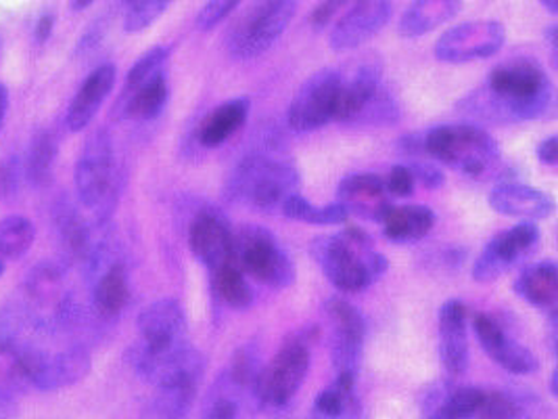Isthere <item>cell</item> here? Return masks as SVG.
I'll list each match as a JSON object with an SVG mask.
<instances>
[{
	"instance_id": "obj_5",
	"label": "cell",
	"mask_w": 558,
	"mask_h": 419,
	"mask_svg": "<svg viewBox=\"0 0 558 419\" xmlns=\"http://www.w3.org/2000/svg\"><path fill=\"white\" fill-rule=\"evenodd\" d=\"M318 340L316 327H304L280 344L275 359L257 371L255 398L270 407H284L304 384L312 366V346Z\"/></svg>"
},
{
	"instance_id": "obj_54",
	"label": "cell",
	"mask_w": 558,
	"mask_h": 419,
	"mask_svg": "<svg viewBox=\"0 0 558 419\" xmlns=\"http://www.w3.org/2000/svg\"><path fill=\"white\" fill-rule=\"evenodd\" d=\"M542 7H548V11H550V13H555V15L558 13V2H548V0H544V2H542Z\"/></svg>"
},
{
	"instance_id": "obj_24",
	"label": "cell",
	"mask_w": 558,
	"mask_h": 419,
	"mask_svg": "<svg viewBox=\"0 0 558 419\" xmlns=\"http://www.w3.org/2000/svg\"><path fill=\"white\" fill-rule=\"evenodd\" d=\"M252 101L247 97L230 99L227 104L214 107L202 124L197 127V141L205 149H216L229 143L230 139L241 131L250 118Z\"/></svg>"
},
{
	"instance_id": "obj_12",
	"label": "cell",
	"mask_w": 558,
	"mask_h": 419,
	"mask_svg": "<svg viewBox=\"0 0 558 419\" xmlns=\"http://www.w3.org/2000/svg\"><path fill=\"white\" fill-rule=\"evenodd\" d=\"M325 311L332 323V367L337 375H354L357 378L362 348L366 338V321L362 313L343 298H330Z\"/></svg>"
},
{
	"instance_id": "obj_35",
	"label": "cell",
	"mask_w": 558,
	"mask_h": 419,
	"mask_svg": "<svg viewBox=\"0 0 558 419\" xmlns=\"http://www.w3.org/2000/svg\"><path fill=\"white\" fill-rule=\"evenodd\" d=\"M211 286L216 296L232 309H247L254 304V289L234 264L214 271Z\"/></svg>"
},
{
	"instance_id": "obj_28",
	"label": "cell",
	"mask_w": 558,
	"mask_h": 419,
	"mask_svg": "<svg viewBox=\"0 0 558 419\" xmlns=\"http://www.w3.org/2000/svg\"><path fill=\"white\" fill-rule=\"evenodd\" d=\"M381 225L389 241L410 243L432 234L435 214L427 206H391L385 212Z\"/></svg>"
},
{
	"instance_id": "obj_43",
	"label": "cell",
	"mask_w": 558,
	"mask_h": 419,
	"mask_svg": "<svg viewBox=\"0 0 558 419\" xmlns=\"http://www.w3.org/2000/svg\"><path fill=\"white\" fill-rule=\"evenodd\" d=\"M408 170L412 172L414 181H421L427 189H439V187H444V183H446L444 172L429 159H423V157L412 159Z\"/></svg>"
},
{
	"instance_id": "obj_37",
	"label": "cell",
	"mask_w": 558,
	"mask_h": 419,
	"mask_svg": "<svg viewBox=\"0 0 558 419\" xmlns=\"http://www.w3.org/2000/svg\"><path fill=\"white\" fill-rule=\"evenodd\" d=\"M57 225H59V234H61V241L68 250L70 256L74 259H88L90 250H93V241H90V231L88 225L80 218L74 208H61L57 212Z\"/></svg>"
},
{
	"instance_id": "obj_49",
	"label": "cell",
	"mask_w": 558,
	"mask_h": 419,
	"mask_svg": "<svg viewBox=\"0 0 558 419\" xmlns=\"http://www.w3.org/2000/svg\"><path fill=\"white\" fill-rule=\"evenodd\" d=\"M52 27H54V17H52L51 13L40 15V20L36 22V27H34L36 40L38 43H47L51 38Z\"/></svg>"
},
{
	"instance_id": "obj_15",
	"label": "cell",
	"mask_w": 558,
	"mask_h": 419,
	"mask_svg": "<svg viewBox=\"0 0 558 419\" xmlns=\"http://www.w3.org/2000/svg\"><path fill=\"white\" fill-rule=\"evenodd\" d=\"M189 246L193 254L214 273L227 264H232L234 231L222 212L204 208L197 212L189 227Z\"/></svg>"
},
{
	"instance_id": "obj_31",
	"label": "cell",
	"mask_w": 558,
	"mask_h": 419,
	"mask_svg": "<svg viewBox=\"0 0 558 419\" xmlns=\"http://www.w3.org/2000/svg\"><path fill=\"white\" fill-rule=\"evenodd\" d=\"M95 309L105 319H113L122 313L130 302V279L122 262H113L102 271L95 284Z\"/></svg>"
},
{
	"instance_id": "obj_26",
	"label": "cell",
	"mask_w": 558,
	"mask_h": 419,
	"mask_svg": "<svg viewBox=\"0 0 558 419\" xmlns=\"http://www.w3.org/2000/svg\"><path fill=\"white\" fill-rule=\"evenodd\" d=\"M514 291L535 309L555 311L558 300V268L553 261L537 262L514 282Z\"/></svg>"
},
{
	"instance_id": "obj_13",
	"label": "cell",
	"mask_w": 558,
	"mask_h": 419,
	"mask_svg": "<svg viewBox=\"0 0 558 419\" xmlns=\"http://www.w3.org/2000/svg\"><path fill=\"white\" fill-rule=\"evenodd\" d=\"M186 314L174 298H161L151 302L138 314V348L149 355H163L177 350L186 342Z\"/></svg>"
},
{
	"instance_id": "obj_33",
	"label": "cell",
	"mask_w": 558,
	"mask_h": 419,
	"mask_svg": "<svg viewBox=\"0 0 558 419\" xmlns=\"http://www.w3.org/2000/svg\"><path fill=\"white\" fill-rule=\"evenodd\" d=\"M483 388L460 386L433 396L429 419H475L482 405Z\"/></svg>"
},
{
	"instance_id": "obj_22",
	"label": "cell",
	"mask_w": 558,
	"mask_h": 419,
	"mask_svg": "<svg viewBox=\"0 0 558 419\" xmlns=\"http://www.w3.org/2000/svg\"><path fill=\"white\" fill-rule=\"evenodd\" d=\"M116 79H118V72L113 63H102L86 76L82 86L77 88L76 97L68 107V113H65L68 131H84L95 120L102 101L113 91Z\"/></svg>"
},
{
	"instance_id": "obj_42",
	"label": "cell",
	"mask_w": 558,
	"mask_h": 419,
	"mask_svg": "<svg viewBox=\"0 0 558 419\" xmlns=\"http://www.w3.org/2000/svg\"><path fill=\"white\" fill-rule=\"evenodd\" d=\"M236 7H239L236 0H214V2H207L204 9L199 11V15H197V29H202V32L214 29L222 20H227Z\"/></svg>"
},
{
	"instance_id": "obj_30",
	"label": "cell",
	"mask_w": 558,
	"mask_h": 419,
	"mask_svg": "<svg viewBox=\"0 0 558 419\" xmlns=\"http://www.w3.org/2000/svg\"><path fill=\"white\" fill-rule=\"evenodd\" d=\"M354 375H337L329 388L316 396L310 419H360Z\"/></svg>"
},
{
	"instance_id": "obj_2",
	"label": "cell",
	"mask_w": 558,
	"mask_h": 419,
	"mask_svg": "<svg viewBox=\"0 0 558 419\" xmlns=\"http://www.w3.org/2000/svg\"><path fill=\"white\" fill-rule=\"evenodd\" d=\"M312 254L330 284L345 294L368 288L389 268L387 259L373 248V239L360 227L318 237L312 246Z\"/></svg>"
},
{
	"instance_id": "obj_17",
	"label": "cell",
	"mask_w": 558,
	"mask_h": 419,
	"mask_svg": "<svg viewBox=\"0 0 558 419\" xmlns=\"http://www.w3.org/2000/svg\"><path fill=\"white\" fill-rule=\"evenodd\" d=\"M473 325H475L477 338L482 342L483 350L498 366L505 367L507 371L517 375H530L539 369V361L535 359L532 350L512 340L494 316L477 313L473 316Z\"/></svg>"
},
{
	"instance_id": "obj_11",
	"label": "cell",
	"mask_w": 558,
	"mask_h": 419,
	"mask_svg": "<svg viewBox=\"0 0 558 419\" xmlns=\"http://www.w3.org/2000/svg\"><path fill=\"white\" fill-rule=\"evenodd\" d=\"M507 29L496 20H475L450 27L435 43V57L444 63H469L494 57L505 47Z\"/></svg>"
},
{
	"instance_id": "obj_8",
	"label": "cell",
	"mask_w": 558,
	"mask_h": 419,
	"mask_svg": "<svg viewBox=\"0 0 558 419\" xmlns=\"http://www.w3.org/2000/svg\"><path fill=\"white\" fill-rule=\"evenodd\" d=\"M76 189L80 202L88 210L107 212L118 195V161L113 141L97 131L84 145L76 164Z\"/></svg>"
},
{
	"instance_id": "obj_36",
	"label": "cell",
	"mask_w": 558,
	"mask_h": 419,
	"mask_svg": "<svg viewBox=\"0 0 558 419\" xmlns=\"http://www.w3.org/2000/svg\"><path fill=\"white\" fill-rule=\"evenodd\" d=\"M280 212L284 218L300 220V223H310V225H341L348 220V210L341 204H329V206H314L307 202L300 193L291 195L282 206Z\"/></svg>"
},
{
	"instance_id": "obj_20",
	"label": "cell",
	"mask_w": 558,
	"mask_h": 419,
	"mask_svg": "<svg viewBox=\"0 0 558 419\" xmlns=\"http://www.w3.org/2000/svg\"><path fill=\"white\" fill-rule=\"evenodd\" d=\"M489 206L502 216L523 218L525 223L544 220L553 216L557 208L555 200L548 193L530 184L512 183V181H502L492 189Z\"/></svg>"
},
{
	"instance_id": "obj_7",
	"label": "cell",
	"mask_w": 558,
	"mask_h": 419,
	"mask_svg": "<svg viewBox=\"0 0 558 419\" xmlns=\"http://www.w3.org/2000/svg\"><path fill=\"white\" fill-rule=\"evenodd\" d=\"M298 2L266 0L252 4L232 26L229 51L234 59H255L268 51L295 17Z\"/></svg>"
},
{
	"instance_id": "obj_25",
	"label": "cell",
	"mask_w": 558,
	"mask_h": 419,
	"mask_svg": "<svg viewBox=\"0 0 558 419\" xmlns=\"http://www.w3.org/2000/svg\"><path fill=\"white\" fill-rule=\"evenodd\" d=\"M170 88L166 74L147 80L134 88H124L116 111L130 120H153L157 118L168 104Z\"/></svg>"
},
{
	"instance_id": "obj_48",
	"label": "cell",
	"mask_w": 558,
	"mask_h": 419,
	"mask_svg": "<svg viewBox=\"0 0 558 419\" xmlns=\"http://www.w3.org/2000/svg\"><path fill=\"white\" fill-rule=\"evenodd\" d=\"M0 419H20V405L15 396L0 393Z\"/></svg>"
},
{
	"instance_id": "obj_56",
	"label": "cell",
	"mask_w": 558,
	"mask_h": 419,
	"mask_svg": "<svg viewBox=\"0 0 558 419\" xmlns=\"http://www.w3.org/2000/svg\"><path fill=\"white\" fill-rule=\"evenodd\" d=\"M0 49H2V36H0Z\"/></svg>"
},
{
	"instance_id": "obj_27",
	"label": "cell",
	"mask_w": 558,
	"mask_h": 419,
	"mask_svg": "<svg viewBox=\"0 0 558 419\" xmlns=\"http://www.w3.org/2000/svg\"><path fill=\"white\" fill-rule=\"evenodd\" d=\"M462 4L454 0H418L404 11L398 32L402 38H418L454 20Z\"/></svg>"
},
{
	"instance_id": "obj_45",
	"label": "cell",
	"mask_w": 558,
	"mask_h": 419,
	"mask_svg": "<svg viewBox=\"0 0 558 419\" xmlns=\"http://www.w3.org/2000/svg\"><path fill=\"white\" fill-rule=\"evenodd\" d=\"M383 181H385V191L389 195H396V197L412 195L414 184H416L412 172L408 170V166H393L391 172L387 175V179H383Z\"/></svg>"
},
{
	"instance_id": "obj_46",
	"label": "cell",
	"mask_w": 558,
	"mask_h": 419,
	"mask_svg": "<svg viewBox=\"0 0 558 419\" xmlns=\"http://www.w3.org/2000/svg\"><path fill=\"white\" fill-rule=\"evenodd\" d=\"M345 2L341 0H332V2H323V4H318L316 9H314V13L310 15V24L314 29H323L325 26H329L330 20H332V15L343 7Z\"/></svg>"
},
{
	"instance_id": "obj_40",
	"label": "cell",
	"mask_w": 558,
	"mask_h": 419,
	"mask_svg": "<svg viewBox=\"0 0 558 419\" xmlns=\"http://www.w3.org/2000/svg\"><path fill=\"white\" fill-rule=\"evenodd\" d=\"M168 7H170V2H166V0H136V2H130L126 15H124V29L128 34H136V32L147 29L168 11Z\"/></svg>"
},
{
	"instance_id": "obj_23",
	"label": "cell",
	"mask_w": 558,
	"mask_h": 419,
	"mask_svg": "<svg viewBox=\"0 0 558 419\" xmlns=\"http://www.w3.org/2000/svg\"><path fill=\"white\" fill-rule=\"evenodd\" d=\"M43 350L29 342L0 338V393L32 391V373Z\"/></svg>"
},
{
	"instance_id": "obj_19",
	"label": "cell",
	"mask_w": 558,
	"mask_h": 419,
	"mask_svg": "<svg viewBox=\"0 0 558 419\" xmlns=\"http://www.w3.org/2000/svg\"><path fill=\"white\" fill-rule=\"evenodd\" d=\"M469 309L462 300H448L439 309V355L452 378L469 369Z\"/></svg>"
},
{
	"instance_id": "obj_29",
	"label": "cell",
	"mask_w": 558,
	"mask_h": 419,
	"mask_svg": "<svg viewBox=\"0 0 558 419\" xmlns=\"http://www.w3.org/2000/svg\"><path fill=\"white\" fill-rule=\"evenodd\" d=\"M63 284V271L54 262H40L34 266L27 275V296L38 307H52L54 316H65L70 311L68 296L61 291Z\"/></svg>"
},
{
	"instance_id": "obj_16",
	"label": "cell",
	"mask_w": 558,
	"mask_h": 419,
	"mask_svg": "<svg viewBox=\"0 0 558 419\" xmlns=\"http://www.w3.org/2000/svg\"><path fill=\"white\" fill-rule=\"evenodd\" d=\"M393 15V4L385 0H364L354 4L330 32V49L335 52L352 51L368 38L379 34Z\"/></svg>"
},
{
	"instance_id": "obj_44",
	"label": "cell",
	"mask_w": 558,
	"mask_h": 419,
	"mask_svg": "<svg viewBox=\"0 0 558 419\" xmlns=\"http://www.w3.org/2000/svg\"><path fill=\"white\" fill-rule=\"evenodd\" d=\"M204 419H241V405L230 394H218L205 407Z\"/></svg>"
},
{
	"instance_id": "obj_9",
	"label": "cell",
	"mask_w": 558,
	"mask_h": 419,
	"mask_svg": "<svg viewBox=\"0 0 558 419\" xmlns=\"http://www.w3.org/2000/svg\"><path fill=\"white\" fill-rule=\"evenodd\" d=\"M343 74L323 70L305 80L287 111V127L293 132H314L335 122Z\"/></svg>"
},
{
	"instance_id": "obj_18",
	"label": "cell",
	"mask_w": 558,
	"mask_h": 419,
	"mask_svg": "<svg viewBox=\"0 0 558 419\" xmlns=\"http://www.w3.org/2000/svg\"><path fill=\"white\" fill-rule=\"evenodd\" d=\"M90 355L84 346H72L57 355H43L32 375V388L54 393L82 382L90 373Z\"/></svg>"
},
{
	"instance_id": "obj_53",
	"label": "cell",
	"mask_w": 558,
	"mask_h": 419,
	"mask_svg": "<svg viewBox=\"0 0 558 419\" xmlns=\"http://www.w3.org/2000/svg\"><path fill=\"white\" fill-rule=\"evenodd\" d=\"M88 7H93V2H90V0H84V2H72V9H74V11H82V9H88Z\"/></svg>"
},
{
	"instance_id": "obj_4",
	"label": "cell",
	"mask_w": 558,
	"mask_h": 419,
	"mask_svg": "<svg viewBox=\"0 0 558 419\" xmlns=\"http://www.w3.org/2000/svg\"><path fill=\"white\" fill-rule=\"evenodd\" d=\"M423 136L427 156L473 179L489 172L500 159L494 136L475 124H444Z\"/></svg>"
},
{
	"instance_id": "obj_52",
	"label": "cell",
	"mask_w": 558,
	"mask_h": 419,
	"mask_svg": "<svg viewBox=\"0 0 558 419\" xmlns=\"http://www.w3.org/2000/svg\"><path fill=\"white\" fill-rule=\"evenodd\" d=\"M557 382L558 373L557 371H553V375H550V393H553V396H558Z\"/></svg>"
},
{
	"instance_id": "obj_50",
	"label": "cell",
	"mask_w": 558,
	"mask_h": 419,
	"mask_svg": "<svg viewBox=\"0 0 558 419\" xmlns=\"http://www.w3.org/2000/svg\"><path fill=\"white\" fill-rule=\"evenodd\" d=\"M7 116H9V88H7V84L0 82V134L4 131Z\"/></svg>"
},
{
	"instance_id": "obj_51",
	"label": "cell",
	"mask_w": 558,
	"mask_h": 419,
	"mask_svg": "<svg viewBox=\"0 0 558 419\" xmlns=\"http://www.w3.org/2000/svg\"><path fill=\"white\" fill-rule=\"evenodd\" d=\"M546 38H548V43H550V47H553V52L557 51V38H558V26L557 24H550V26L546 27Z\"/></svg>"
},
{
	"instance_id": "obj_21",
	"label": "cell",
	"mask_w": 558,
	"mask_h": 419,
	"mask_svg": "<svg viewBox=\"0 0 558 419\" xmlns=\"http://www.w3.org/2000/svg\"><path fill=\"white\" fill-rule=\"evenodd\" d=\"M337 204L348 210V214H357L360 218L375 223H381L385 212L391 208L387 202L385 181L375 172H357L345 177L337 187Z\"/></svg>"
},
{
	"instance_id": "obj_1",
	"label": "cell",
	"mask_w": 558,
	"mask_h": 419,
	"mask_svg": "<svg viewBox=\"0 0 558 419\" xmlns=\"http://www.w3.org/2000/svg\"><path fill=\"white\" fill-rule=\"evenodd\" d=\"M555 101V86L544 68L533 59H517L498 65L485 82L480 104L505 120L544 118Z\"/></svg>"
},
{
	"instance_id": "obj_3",
	"label": "cell",
	"mask_w": 558,
	"mask_h": 419,
	"mask_svg": "<svg viewBox=\"0 0 558 419\" xmlns=\"http://www.w3.org/2000/svg\"><path fill=\"white\" fill-rule=\"evenodd\" d=\"M298 189L300 172L293 164L262 154L245 157L227 184L232 202L257 210L280 208Z\"/></svg>"
},
{
	"instance_id": "obj_47",
	"label": "cell",
	"mask_w": 558,
	"mask_h": 419,
	"mask_svg": "<svg viewBox=\"0 0 558 419\" xmlns=\"http://www.w3.org/2000/svg\"><path fill=\"white\" fill-rule=\"evenodd\" d=\"M537 159L546 166H557L558 164V136L553 134L548 139H544L539 145H537Z\"/></svg>"
},
{
	"instance_id": "obj_34",
	"label": "cell",
	"mask_w": 558,
	"mask_h": 419,
	"mask_svg": "<svg viewBox=\"0 0 558 419\" xmlns=\"http://www.w3.org/2000/svg\"><path fill=\"white\" fill-rule=\"evenodd\" d=\"M36 239V227L26 216H4L0 218V261L22 259Z\"/></svg>"
},
{
	"instance_id": "obj_14",
	"label": "cell",
	"mask_w": 558,
	"mask_h": 419,
	"mask_svg": "<svg viewBox=\"0 0 558 419\" xmlns=\"http://www.w3.org/2000/svg\"><path fill=\"white\" fill-rule=\"evenodd\" d=\"M539 239V229L533 223H521L508 231L494 237L480 259L473 264V279L487 284L498 279L519 256L532 252Z\"/></svg>"
},
{
	"instance_id": "obj_55",
	"label": "cell",
	"mask_w": 558,
	"mask_h": 419,
	"mask_svg": "<svg viewBox=\"0 0 558 419\" xmlns=\"http://www.w3.org/2000/svg\"><path fill=\"white\" fill-rule=\"evenodd\" d=\"M4 268H7V266H4V261H0V277L4 275Z\"/></svg>"
},
{
	"instance_id": "obj_6",
	"label": "cell",
	"mask_w": 558,
	"mask_h": 419,
	"mask_svg": "<svg viewBox=\"0 0 558 419\" xmlns=\"http://www.w3.org/2000/svg\"><path fill=\"white\" fill-rule=\"evenodd\" d=\"M232 264L255 282L268 288L284 289L295 284L298 271L289 254L282 250L277 237L262 227H243L234 231Z\"/></svg>"
},
{
	"instance_id": "obj_32",
	"label": "cell",
	"mask_w": 558,
	"mask_h": 419,
	"mask_svg": "<svg viewBox=\"0 0 558 419\" xmlns=\"http://www.w3.org/2000/svg\"><path fill=\"white\" fill-rule=\"evenodd\" d=\"M57 156H59L57 136L51 131L38 132L32 139L26 164H24L27 181L34 187H47L51 183Z\"/></svg>"
},
{
	"instance_id": "obj_39",
	"label": "cell",
	"mask_w": 558,
	"mask_h": 419,
	"mask_svg": "<svg viewBox=\"0 0 558 419\" xmlns=\"http://www.w3.org/2000/svg\"><path fill=\"white\" fill-rule=\"evenodd\" d=\"M170 59V47H155L151 51L141 55L136 63L130 68L124 88H134L159 74H166V63Z\"/></svg>"
},
{
	"instance_id": "obj_38",
	"label": "cell",
	"mask_w": 558,
	"mask_h": 419,
	"mask_svg": "<svg viewBox=\"0 0 558 419\" xmlns=\"http://www.w3.org/2000/svg\"><path fill=\"white\" fill-rule=\"evenodd\" d=\"M475 419H525V409L510 394L483 391L482 405Z\"/></svg>"
},
{
	"instance_id": "obj_10",
	"label": "cell",
	"mask_w": 558,
	"mask_h": 419,
	"mask_svg": "<svg viewBox=\"0 0 558 419\" xmlns=\"http://www.w3.org/2000/svg\"><path fill=\"white\" fill-rule=\"evenodd\" d=\"M132 366L141 378L157 386V391L168 388H199L204 378V355L184 344L177 350L163 355H149L138 346L132 350Z\"/></svg>"
},
{
	"instance_id": "obj_41",
	"label": "cell",
	"mask_w": 558,
	"mask_h": 419,
	"mask_svg": "<svg viewBox=\"0 0 558 419\" xmlns=\"http://www.w3.org/2000/svg\"><path fill=\"white\" fill-rule=\"evenodd\" d=\"M24 179H26V168H24L22 157H7L0 164V200H4V202L15 200L22 191Z\"/></svg>"
}]
</instances>
